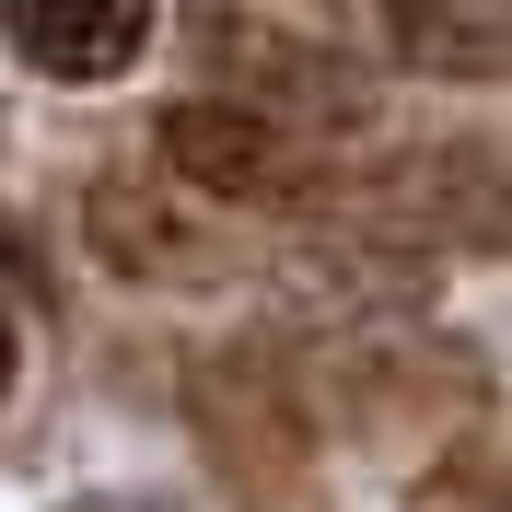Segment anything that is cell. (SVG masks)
Wrapping results in <instances>:
<instances>
[{"mask_svg":"<svg viewBox=\"0 0 512 512\" xmlns=\"http://www.w3.org/2000/svg\"><path fill=\"white\" fill-rule=\"evenodd\" d=\"M187 59L210 82H245L256 117L280 128H338V117H373L361 105V70L326 47V35H291L280 12H245V0H187Z\"/></svg>","mask_w":512,"mask_h":512,"instance_id":"1","label":"cell"},{"mask_svg":"<svg viewBox=\"0 0 512 512\" xmlns=\"http://www.w3.org/2000/svg\"><path fill=\"white\" fill-rule=\"evenodd\" d=\"M187 408H198V443L222 454L233 478H256V466H315L303 373H291L280 350H256V338H233V350L198 361V373H187Z\"/></svg>","mask_w":512,"mask_h":512,"instance_id":"2","label":"cell"},{"mask_svg":"<svg viewBox=\"0 0 512 512\" xmlns=\"http://www.w3.org/2000/svg\"><path fill=\"white\" fill-rule=\"evenodd\" d=\"M152 152L163 175H187L198 198H315V163H303V140H291L280 117H256V105H222V94H187L152 117Z\"/></svg>","mask_w":512,"mask_h":512,"instance_id":"3","label":"cell"},{"mask_svg":"<svg viewBox=\"0 0 512 512\" xmlns=\"http://www.w3.org/2000/svg\"><path fill=\"white\" fill-rule=\"evenodd\" d=\"M82 245H94V268H117V280H210V268H222V245H210L152 175H94V187H82Z\"/></svg>","mask_w":512,"mask_h":512,"instance_id":"4","label":"cell"},{"mask_svg":"<svg viewBox=\"0 0 512 512\" xmlns=\"http://www.w3.org/2000/svg\"><path fill=\"white\" fill-rule=\"evenodd\" d=\"M0 35L47 82H117L152 47V0H0Z\"/></svg>","mask_w":512,"mask_h":512,"instance_id":"5","label":"cell"},{"mask_svg":"<svg viewBox=\"0 0 512 512\" xmlns=\"http://www.w3.org/2000/svg\"><path fill=\"white\" fill-rule=\"evenodd\" d=\"M396 59L443 70V82H501V12L489 0H384Z\"/></svg>","mask_w":512,"mask_h":512,"instance_id":"6","label":"cell"},{"mask_svg":"<svg viewBox=\"0 0 512 512\" xmlns=\"http://www.w3.org/2000/svg\"><path fill=\"white\" fill-rule=\"evenodd\" d=\"M408 512H501V443H489V431H466V443L443 454V478L419 489Z\"/></svg>","mask_w":512,"mask_h":512,"instance_id":"7","label":"cell"},{"mask_svg":"<svg viewBox=\"0 0 512 512\" xmlns=\"http://www.w3.org/2000/svg\"><path fill=\"white\" fill-rule=\"evenodd\" d=\"M0 268H12V291H24V303H59V268L35 256V233H24V222H0Z\"/></svg>","mask_w":512,"mask_h":512,"instance_id":"8","label":"cell"},{"mask_svg":"<svg viewBox=\"0 0 512 512\" xmlns=\"http://www.w3.org/2000/svg\"><path fill=\"white\" fill-rule=\"evenodd\" d=\"M0 396H12V315H0Z\"/></svg>","mask_w":512,"mask_h":512,"instance_id":"9","label":"cell"},{"mask_svg":"<svg viewBox=\"0 0 512 512\" xmlns=\"http://www.w3.org/2000/svg\"><path fill=\"white\" fill-rule=\"evenodd\" d=\"M94 512H152V501H94Z\"/></svg>","mask_w":512,"mask_h":512,"instance_id":"10","label":"cell"}]
</instances>
